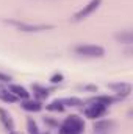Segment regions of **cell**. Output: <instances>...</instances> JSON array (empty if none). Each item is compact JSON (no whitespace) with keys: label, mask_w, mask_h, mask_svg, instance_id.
I'll list each match as a JSON object with an SVG mask.
<instances>
[{"label":"cell","mask_w":133,"mask_h":134,"mask_svg":"<svg viewBox=\"0 0 133 134\" xmlns=\"http://www.w3.org/2000/svg\"><path fill=\"white\" fill-rule=\"evenodd\" d=\"M5 22L24 33H42V31L55 28V25H50V24H27V22H21V20H5Z\"/></svg>","instance_id":"6da1fadb"},{"label":"cell","mask_w":133,"mask_h":134,"mask_svg":"<svg viewBox=\"0 0 133 134\" xmlns=\"http://www.w3.org/2000/svg\"><path fill=\"white\" fill-rule=\"evenodd\" d=\"M85 130V123L78 115H69L61 123L58 134H81Z\"/></svg>","instance_id":"7a4b0ae2"},{"label":"cell","mask_w":133,"mask_h":134,"mask_svg":"<svg viewBox=\"0 0 133 134\" xmlns=\"http://www.w3.org/2000/svg\"><path fill=\"white\" fill-rule=\"evenodd\" d=\"M75 53L85 58H102L105 55L103 47L100 45H91V44H85V45H77L75 47Z\"/></svg>","instance_id":"3957f363"},{"label":"cell","mask_w":133,"mask_h":134,"mask_svg":"<svg viewBox=\"0 0 133 134\" xmlns=\"http://www.w3.org/2000/svg\"><path fill=\"white\" fill-rule=\"evenodd\" d=\"M102 5V0H89L80 11H77L75 14H74V17H72V20L74 22H81L83 19H86V17H89L96 9H99V6Z\"/></svg>","instance_id":"277c9868"},{"label":"cell","mask_w":133,"mask_h":134,"mask_svg":"<svg viewBox=\"0 0 133 134\" xmlns=\"http://www.w3.org/2000/svg\"><path fill=\"white\" fill-rule=\"evenodd\" d=\"M106 109H108V106H105V104H102L99 101L93 100L91 104H88V106L85 108V117L89 119V120H97L102 115H105Z\"/></svg>","instance_id":"5b68a950"},{"label":"cell","mask_w":133,"mask_h":134,"mask_svg":"<svg viewBox=\"0 0 133 134\" xmlns=\"http://www.w3.org/2000/svg\"><path fill=\"white\" fill-rule=\"evenodd\" d=\"M108 87H110L116 95H119L121 98L129 97L130 92H132V86H130L129 83H122V81H119V83H111V84H108Z\"/></svg>","instance_id":"8992f818"},{"label":"cell","mask_w":133,"mask_h":134,"mask_svg":"<svg viewBox=\"0 0 133 134\" xmlns=\"http://www.w3.org/2000/svg\"><path fill=\"white\" fill-rule=\"evenodd\" d=\"M8 91H9L17 100H27V98L30 97V92H28L24 86H21V84H11V86L8 87Z\"/></svg>","instance_id":"52a82bcc"},{"label":"cell","mask_w":133,"mask_h":134,"mask_svg":"<svg viewBox=\"0 0 133 134\" xmlns=\"http://www.w3.org/2000/svg\"><path fill=\"white\" fill-rule=\"evenodd\" d=\"M0 122H2V125H3L5 130L14 131V120H13L11 114L6 109H3V108H0Z\"/></svg>","instance_id":"ba28073f"},{"label":"cell","mask_w":133,"mask_h":134,"mask_svg":"<svg viewBox=\"0 0 133 134\" xmlns=\"http://www.w3.org/2000/svg\"><path fill=\"white\" fill-rule=\"evenodd\" d=\"M22 109H25L27 112H41L42 111V104H41V101L39 100H30V98H27V100L22 101Z\"/></svg>","instance_id":"9c48e42d"},{"label":"cell","mask_w":133,"mask_h":134,"mask_svg":"<svg viewBox=\"0 0 133 134\" xmlns=\"http://www.w3.org/2000/svg\"><path fill=\"white\" fill-rule=\"evenodd\" d=\"M114 37H116V41H119L121 44H129V45H130L133 42L132 30H124V31H121V33H116Z\"/></svg>","instance_id":"30bf717a"},{"label":"cell","mask_w":133,"mask_h":134,"mask_svg":"<svg viewBox=\"0 0 133 134\" xmlns=\"http://www.w3.org/2000/svg\"><path fill=\"white\" fill-rule=\"evenodd\" d=\"M64 108H66V106L63 104V101L61 100H53V101H50V103L45 106V109L50 111V112H63Z\"/></svg>","instance_id":"8fae6325"},{"label":"cell","mask_w":133,"mask_h":134,"mask_svg":"<svg viewBox=\"0 0 133 134\" xmlns=\"http://www.w3.org/2000/svg\"><path fill=\"white\" fill-rule=\"evenodd\" d=\"M33 92L38 98H47L50 95V89L42 87L41 84H33Z\"/></svg>","instance_id":"7c38bea8"},{"label":"cell","mask_w":133,"mask_h":134,"mask_svg":"<svg viewBox=\"0 0 133 134\" xmlns=\"http://www.w3.org/2000/svg\"><path fill=\"white\" fill-rule=\"evenodd\" d=\"M0 100L3 101V103H16L17 98L8 89H0Z\"/></svg>","instance_id":"4fadbf2b"},{"label":"cell","mask_w":133,"mask_h":134,"mask_svg":"<svg viewBox=\"0 0 133 134\" xmlns=\"http://www.w3.org/2000/svg\"><path fill=\"white\" fill-rule=\"evenodd\" d=\"M113 125H114V123H113L111 120H102V122H97V123L94 125V131H96V133L106 131V130H110Z\"/></svg>","instance_id":"5bb4252c"},{"label":"cell","mask_w":133,"mask_h":134,"mask_svg":"<svg viewBox=\"0 0 133 134\" xmlns=\"http://www.w3.org/2000/svg\"><path fill=\"white\" fill-rule=\"evenodd\" d=\"M27 130H28L30 134H41V131H39V128H38V125H36V122L33 119L27 120Z\"/></svg>","instance_id":"9a60e30c"},{"label":"cell","mask_w":133,"mask_h":134,"mask_svg":"<svg viewBox=\"0 0 133 134\" xmlns=\"http://www.w3.org/2000/svg\"><path fill=\"white\" fill-rule=\"evenodd\" d=\"M63 104L64 106H78V104H81L83 101L80 100V98H77V97H70V98H63Z\"/></svg>","instance_id":"2e32d148"},{"label":"cell","mask_w":133,"mask_h":134,"mask_svg":"<svg viewBox=\"0 0 133 134\" xmlns=\"http://www.w3.org/2000/svg\"><path fill=\"white\" fill-rule=\"evenodd\" d=\"M94 100L102 103V104H105V106H110V104L114 101V98H111V97H108V95H99V97H96Z\"/></svg>","instance_id":"e0dca14e"},{"label":"cell","mask_w":133,"mask_h":134,"mask_svg":"<svg viewBox=\"0 0 133 134\" xmlns=\"http://www.w3.org/2000/svg\"><path fill=\"white\" fill-rule=\"evenodd\" d=\"M63 80H64V76H63L61 73H55V75H52V78H50V81H52L53 84H57V83H63Z\"/></svg>","instance_id":"ac0fdd59"},{"label":"cell","mask_w":133,"mask_h":134,"mask_svg":"<svg viewBox=\"0 0 133 134\" xmlns=\"http://www.w3.org/2000/svg\"><path fill=\"white\" fill-rule=\"evenodd\" d=\"M0 81H2V83H9V81H11V76L0 72Z\"/></svg>","instance_id":"d6986e66"},{"label":"cell","mask_w":133,"mask_h":134,"mask_svg":"<svg viewBox=\"0 0 133 134\" xmlns=\"http://www.w3.org/2000/svg\"><path fill=\"white\" fill-rule=\"evenodd\" d=\"M9 134H17V133H14V131H9Z\"/></svg>","instance_id":"ffe728a7"}]
</instances>
